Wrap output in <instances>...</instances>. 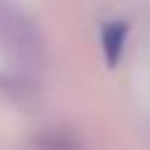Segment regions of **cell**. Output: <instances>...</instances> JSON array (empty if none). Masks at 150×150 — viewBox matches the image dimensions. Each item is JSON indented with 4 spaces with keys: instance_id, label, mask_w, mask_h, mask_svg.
Instances as JSON below:
<instances>
[{
    "instance_id": "1",
    "label": "cell",
    "mask_w": 150,
    "mask_h": 150,
    "mask_svg": "<svg viewBox=\"0 0 150 150\" xmlns=\"http://www.w3.org/2000/svg\"><path fill=\"white\" fill-rule=\"evenodd\" d=\"M127 34H129V26L124 21H113V24L103 26V53H105V63L111 69L119 66V61H121Z\"/></svg>"
}]
</instances>
